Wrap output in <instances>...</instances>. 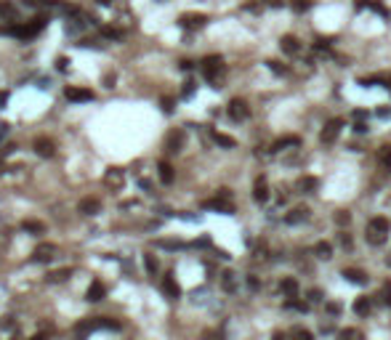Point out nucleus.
Here are the masks:
<instances>
[{
	"label": "nucleus",
	"instance_id": "f257e3e1",
	"mask_svg": "<svg viewBox=\"0 0 391 340\" xmlns=\"http://www.w3.org/2000/svg\"><path fill=\"white\" fill-rule=\"evenodd\" d=\"M45 22L48 19L45 16H35L32 22H27V24H22V27H11V35H16V37H22V40H30V37H35L37 32H43V27H45Z\"/></svg>",
	"mask_w": 391,
	"mask_h": 340
},
{
	"label": "nucleus",
	"instance_id": "f03ea898",
	"mask_svg": "<svg viewBox=\"0 0 391 340\" xmlns=\"http://www.w3.org/2000/svg\"><path fill=\"white\" fill-rule=\"evenodd\" d=\"M202 74L208 82H218V77L223 74V59L221 56H205L202 59Z\"/></svg>",
	"mask_w": 391,
	"mask_h": 340
},
{
	"label": "nucleus",
	"instance_id": "7ed1b4c3",
	"mask_svg": "<svg viewBox=\"0 0 391 340\" xmlns=\"http://www.w3.org/2000/svg\"><path fill=\"white\" fill-rule=\"evenodd\" d=\"M343 125H346V120H343V117H333V120L325 122V128H322V133H320L322 144H335L338 136H341V128Z\"/></svg>",
	"mask_w": 391,
	"mask_h": 340
},
{
	"label": "nucleus",
	"instance_id": "20e7f679",
	"mask_svg": "<svg viewBox=\"0 0 391 340\" xmlns=\"http://www.w3.org/2000/svg\"><path fill=\"white\" fill-rule=\"evenodd\" d=\"M59 252L56 250V244L53 242H43V244H37L35 247V252H32V261H37V263H48V261H53V255Z\"/></svg>",
	"mask_w": 391,
	"mask_h": 340
},
{
	"label": "nucleus",
	"instance_id": "39448f33",
	"mask_svg": "<svg viewBox=\"0 0 391 340\" xmlns=\"http://www.w3.org/2000/svg\"><path fill=\"white\" fill-rule=\"evenodd\" d=\"M229 117L234 120V122L248 120V117H250V109H248V104L242 101V99H231V101H229Z\"/></svg>",
	"mask_w": 391,
	"mask_h": 340
},
{
	"label": "nucleus",
	"instance_id": "423d86ee",
	"mask_svg": "<svg viewBox=\"0 0 391 340\" xmlns=\"http://www.w3.org/2000/svg\"><path fill=\"white\" fill-rule=\"evenodd\" d=\"M179 24L184 27V30H200V27L208 24V16L205 14H184L179 19Z\"/></svg>",
	"mask_w": 391,
	"mask_h": 340
},
{
	"label": "nucleus",
	"instance_id": "0eeeda50",
	"mask_svg": "<svg viewBox=\"0 0 391 340\" xmlns=\"http://www.w3.org/2000/svg\"><path fill=\"white\" fill-rule=\"evenodd\" d=\"M253 200H256L258 205H266V202H269V184H266L264 176L256 178V184H253Z\"/></svg>",
	"mask_w": 391,
	"mask_h": 340
},
{
	"label": "nucleus",
	"instance_id": "6e6552de",
	"mask_svg": "<svg viewBox=\"0 0 391 340\" xmlns=\"http://www.w3.org/2000/svg\"><path fill=\"white\" fill-rule=\"evenodd\" d=\"M163 292H165L171 300L181 298V287H179V282H176L173 274H165V277H163Z\"/></svg>",
	"mask_w": 391,
	"mask_h": 340
},
{
	"label": "nucleus",
	"instance_id": "1a4fd4ad",
	"mask_svg": "<svg viewBox=\"0 0 391 340\" xmlns=\"http://www.w3.org/2000/svg\"><path fill=\"white\" fill-rule=\"evenodd\" d=\"M309 207H293L290 213L285 215V223H290V226H298V223H303V221H309Z\"/></svg>",
	"mask_w": 391,
	"mask_h": 340
},
{
	"label": "nucleus",
	"instance_id": "9d476101",
	"mask_svg": "<svg viewBox=\"0 0 391 340\" xmlns=\"http://www.w3.org/2000/svg\"><path fill=\"white\" fill-rule=\"evenodd\" d=\"M35 152L40 154V157H45V159H51L56 154V146H53L51 138H37L35 141Z\"/></svg>",
	"mask_w": 391,
	"mask_h": 340
},
{
	"label": "nucleus",
	"instance_id": "9b49d317",
	"mask_svg": "<svg viewBox=\"0 0 391 340\" xmlns=\"http://www.w3.org/2000/svg\"><path fill=\"white\" fill-rule=\"evenodd\" d=\"M279 48H282V53H287V56H295L298 51H301V43H298V37H293V35H282Z\"/></svg>",
	"mask_w": 391,
	"mask_h": 340
},
{
	"label": "nucleus",
	"instance_id": "f8f14e48",
	"mask_svg": "<svg viewBox=\"0 0 391 340\" xmlns=\"http://www.w3.org/2000/svg\"><path fill=\"white\" fill-rule=\"evenodd\" d=\"M64 96H67V101H93V91H88V88H67Z\"/></svg>",
	"mask_w": 391,
	"mask_h": 340
},
{
	"label": "nucleus",
	"instance_id": "ddd939ff",
	"mask_svg": "<svg viewBox=\"0 0 391 340\" xmlns=\"http://www.w3.org/2000/svg\"><path fill=\"white\" fill-rule=\"evenodd\" d=\"M279 290H282L285 298H293V295H298V292H301V285H298L295 277H285L282 282H279Z\"/></svg>",
	"mask_w": 391,
	"mask_h": 340
},
{
	"label": "nucleus",
	"instance_id": "4468645a",
	"mask_svg": "<svg viewBox=\"0 0 391 340\" xmlns=\"http://www.w3.org/2000/svg\"><path fill=\"white\" fill-rule=\"evenodd\" d=\"M104 295H107V287L101 285L99 279L91 282V287H88V292H86V298L91 300V303H99V300H104Z\"/></svg>",
	"mask_w": 391,
	"mask_h": 340
},
{
	"label": "nucleus",
	"instance_id": "2eb2a0df",
	"mask_svg": "<svg viewBox=\"0 0 391 340\" xmlns=\"http://www.w3.org/2000/svg\"><path fill=\"white\" fill-rule=\"evenodd\" d=\"M104 184L112 186V189H120L125 184V176H123V170H117V167H109L107 170V176H104Z\"/></svg>",
	"mask_w": 391,
	"mask_h": 340
},
{
	"label": "nucleus",
	"instance_id": "dca6fc26",
	"mask_svg": "<svg viewBox=\"0 0 391 340\" xmlns=\"http://www.w3.org/2000/svg\"><path fill=\"white\" fill-rule=\"evenodd\" d=\"M205 207H208V210H218V213H231L234 210V207H231V200H223V197H218V194H216V200L205 202Z\"/></svg>",
	"mask_w": 391,
	"mask_h": 340
},
{
	"label": "nucleus",
	"instance_id": "f3484780",
	"mask_svg": "<svg viewBox=\"0 0 391 340\" xmlns=\"http://www.w3.org/2000/svg\"><path fill=\"white\" fill-rule=\"evenodd\" d=\"M341 277L346 279V282H354V285H365V282H367V274L362 271V269H343Z\"/></svg>",
	"mask_w": 391,
	"mask_h": 340
},
{
	"label": "nucleus",
	"instance_id": "a211bd4d",
	"mask_svg": "<svg viewBox=\"0 0 391 340\" xmlns=\"http://www.w3.org/2000/svg\"><path fill=\"white\" fill-rule=\"evenodd\" d=\"M354 314H357V316H367L370 314V311H372V303H370V298L367 295H359L357 300H354Z\"/></svg>",
	"mask_w": 391,
	"mask_h": 340
},
{
	"label": "nucleus",
	"instance_id": "6ab92c4d",
	"mask_svg": "<svg viewBox=\"0 0 391 340\" xmlns=\"http://www.w3.org/2000/svg\"><path fill=\"white\" fill-rule=\"evenodd\" d=\"M367 229L380 231V234H388V231H391V221H388V218H383V215H375V218H370Z\"/></svg>",
	"mask_w": 391,
	"mask_h": 340
},
{
	"label": "nucleus",
	"instance_id": "aec40b11",
	"mask_svg": "<svg viewBox=\"0 0 391 340\" xmlns=\"http://www.w3.org/2000/svg\"><path fill=\"white\" fill-rule=\"evenodd\" d=\"M80 213H86V215H96V213H101V202H99V200H93V197H88V200H83V202H80Z\"/></svg>",
	"mask_w": 391,
	"mask_h": 340
},
{
	"label": "nucleus",
	"instance_id": "412c9836",
	"mask_svg": "<svg viewBox=\"0 0 391 340\" xmlns=\"http://www.w3.org/2000/svg\"><path fill=\"white\" fill-rule=\"evenodd\" d=\"M298 189H301V192H306V194H314L317 189H320V181H317L314 176H303L301 181H298Z\"/></svg>",
	"mask_w": 391,
	"mask_h": 340
},
{
	"label": "nucleus",
	"instance_id": "4be33fe9",
	"mask_svg": "<svg viewBox=\"0 0 391 340\" xmlns=\"http://www.w3.org/2000/svg\"><path fill=\"white\" fill-rule=\"evenodd\" d=\"M0 16H3L6 22H16V19H19V11H16V6H14V3L3 0V3H0Z\"/></svg>",
	"mask_w": 391,
	"mask_h": 340
},
{
	"label": "nucleus",
	"instance_id": "5701e85b",
	"mask_svg": "<svg viewBox=\"0 0 391 340\" xmlns=\"http://www.w3.org/2000/svg\"><path fill=\"white\" fill-rule=\"evenodd\" d=\"M181 144H184V133L181 130H173L168 136V152H181Z\"/></svg>",
	"mask_w": 391,
	"mask_h": 340
},
{
	"label": "nucleus",
	"instance_id": "b1692460",
	"mask_svg": "<svg viewBox=\"0 0 391 340\" xmlns=\"http://www.w3.org/2000/svg\"><path fill=\"white\" fill-rule=\"evenodd\" d=\"M213 141H216L218 146H223V149H234V146H237L234 138L226 136V133H218V130H213Z\"/></svg>",
	"mask_w": 391,
	"mask_h": 340
},
{
	"label": "nucleus",
	"instance_id": "393cba45",
	"mask_svg": "<svg viewBox=\"0 0 391 340\" xmlns=\"http://www.w3.org/2000/svg\"><path fill=\"white\" fill-rule=\"evenodd\" d=\"M157 170H160V181L163 184H173V167H171V162H157Z\"/></svg>",
	"mask_w": 391,
	"mask_h": 340
},
{
	"label": "nucleus",
	"instance_id": "a878e982",
	"mask_svg": "<svg viewBox=\"0 0 391 340\" xmlns=\"http://www.w3.org/2000/svg\"><path fill=\"white\" fill-rule=\"evenodd\" d=\"M314 252H317V258H325V261H330V258H333V247H330V242H317V244H314Z\"/></svg>",
	"mask_w": 391,
	"mask_h": 340
},
{
	"label": "nucleus",
	"instance_id": "bb28decb",
	"mask_svg": "<svg viewBox=\"0 0 391 340\" xmlns=\"http://www.w3.org/2000/svg\"><path fill=\"white\" fill-rule=\"evenodd\" d=\"M298 144H301V138H298V136H287V138H279V141H274L272 152H279V149H285V146H298Z\"/></svg>",
	"mask_w": 391,
	"mask_h": 340
},
{
	"label": "nucleus",
	"instance_id": "cd10ccee",
	"mask_svg": "<svg viewBox=\"0 0 391 340\" xmlns=\"http://www.w3.org/2000/svg\"><path fill=\"white\" fill-rule=\"evenodd\" d=\"M285 308H293V311H301V314H306V311H309V303H303V300H298V295H293V298L285 300Z\"/></svg>",
	"mask_w": 391,
	"mask_h": 340
},
{
	"label": "nucleus",
	"instance_id": "c85d7f7f",
	"mask_svg": "<svg viewBox=\"0 0 391 340\" xmlns=\"http://www.w3.org/2000/svg\"><path fill=\"white\" fill-rule=\"evenodd\" d=\"M22 229L30 231V234H43V231H45V223H43V221H24Z\"/></svg>",
	"mask_w": 391,
	"mask_h": 340
},
{
	"label": "nucleus",
	"instance_id": "c756f323",
	"mask_svg": "<svg viewBox=\"0 0 391 340\" xmlns=\"http://www.w3.org/2000/svg\"><path fill=\"white\" fill-rule=\"evenodd\" d=\"M69 274H72V269H59V271H51V274H48V282H64V279H69Z\"/></svg>",
	"mask_w": 391,
	"mask_h": 340
},
{
	"label": "nucleus",
	"instance_id": "7c9ffc66",
	"mask_svg": "<svg viewBox=\"0 0 391 340\" xmlns=\"http://www.w3.org/2000/svg\"><path fill=\"white\" fill-rule=\"evenodd\" d=\"M378 157H380V165H386V167L391 170V144H386V146H380V152H378Z\"/></svg>",
	"mask_w": 391,
	"mask_h": 340
},
{
	"label": "nucleus",
	"instance_id": "2f4dec72",
	"mask_svg": "<svg viewBox=\"0 0 391 340\" xmlns=\"http://www.w3.org/2000/svg\"><path fill=\"white\" fill-rule=\"evenodd\" d=\"M223 290H226V292H234L237 290V282H234V274H231V271H226V274H223Z\"/></svg>",
	"mask_w": 391,
	"mask_h": 340
},
{
	"label": "nucleus",
	"instance_id": "473e14b6",
	"mask_svg": "<svg viewBox=\"0 0 391 340\" xmlns=\"http://www.w3.org/2000/svg\"><path fill=\"white\" fill-rule=\"evenodd\" d=\"M367 242H370V244H383V242H386V234H380V231H372V229H367Z\"/></svg>",
	"mask_w": 391,
	"mask_h": 340
},
{
	"label": "nucleus",
	"instance_id": "72a5a7b5",
	"mask_svg": "<svg viewBox=\"0 0 391 340\" xmlns=\"http://www.w3.org/2000/svg\"><path fill=\"white\" fill-rule=\"evenodd\" d=\"M335 223H338V226H349L351 223V213L349 210H338V213H335Z\"/></svg>",
	"mask_w": 391,
	"mask_h": 340
},
{
	"label": "nucleus",
	"instance_id": "f704fd0d",
	"mask_svg": "<svg viewBox=\"0 0 391 340\" xmlns=\"http://www.w3.org/2000/svg\"><path fill=\"white\" fill-rule=\"evenodd\" d=\"M290 335H295V337H303V340H311L314 335L309 332V329H303V327H293L290 329Z\"/></svg>",
	"mask_w": 391,
	"mask_h": 340
},
{
	"label": "nucleus",
	"instance_id": "c9c22d12",
	"mask_svg": "<svg viewBox=\"0 0 391 340\" xmlns=\"http://www.w3.org/2000/svg\"><path fill=\"white\" fill-rule=\"evenodd\" d=\"M293 8H295L298 14H303V11H309V8H311V0H295Z\"/></svg>",
	"mask_w": 391,
	"mask_h": 340
},
{
	"label": "nucleus",
	"instance_id": "e433bc0d",
	"mask_svg": "<svg viewBox=\"0 0 391 340\" xmlns=\"http://www.w3.org/2000/svg\"><path fill=\"white\" fill-rule=\"evenodd\" d=\"M144 263H146L149 274H157V258H154V255H144Z\"/></svg>",
	"mask_w": 391,
	"mask_h": 340
},
{
	"label": "nucleus",
	"instance_id": "4c0bfd02",
	"mask_svg": "<svg viewBox=\"0 0 391 340\" xmlns=\"http://www.w3.org/2000/svg\"><path fill=\"white\" fill-rule=\"evenodd\" d=\"M269 69H272L274 74H285L287 72V67H285V64H279V61H269Z\"/></svg>",
	"mask_w": 391,
	"mask_h": 340
},
{
	"label": "nucleus",
	"instance_id": "58836bf2",
	"mask_svg": "<svg viewBox=\"0 0 391 340\" xmlns=\"http://www.w3.org/2000/svg\"><path fill=\"white\" fill-rule=\"evenodd\" d=\"M192 93H194V82H192V80H186V82H184V91H181V96H184V99H189Z\"/></svg>",
	"mask_w": 391,
	"mask_h": 340
},
{
	"label": "nucleus",
	"instance_id": "ea45409f",
	"mask_svg": "<svg viewBox=\"0 0 391 340\" xmlns=\"http://www.w3.org/2000/svg\"><path fill=\"white\" fill-rule=\"evenodd\" d=\"M160 104H163V112H168V115H171V112H173V99H171V96H165Z\"/></svg>",
	"mask_w": 391,
	"mask_h": 340
},
{
	"label": "nucleus",
	"instance_id": "a19ab883",
	"mask_svg": "<svg viewBox=\"0 0 391 340\" xmlns=\"http://www.w3.org/2000/svg\"><path fill=\"white\" fill-rule=\"evenodd\" d=\"M104 35H107V37H115V40H120V37H123V32H120V30H112V27H104Z\"/></svg>",
	"mask_w": 391,
	"mask_h": 340
},
{
	"label": "nucleus",
	"instance_id": "79ce46f5",
	"mask_svg": "<svg viewBox=\"0 0 391 340\" xmlns=\"http://www.w3.org/2000/svg\"><path fill=\"white\" fill-rule=\"evenodd\" d=\"M338 242L343 244V247H351V237H349L346 231H341V234H338Z\"/></svg>",
	"mask_w": 391,
	"mask_h": 340
},
{
	"label": "nucleus",
	"instance_id": "37998d69",
	"mask_svg": "<svg viewBox=\"0 0 391 340\" xmlns=\"http://www.w3.org/2000/svg\"><path fill=\"white\" fill-rule=\"evenodd\" d=\"M341 337H362V332H359V329H343Z\"/></svg>",
	"mask_w": 391,
	"mask_h": 340
},
{
	"label": "nucleus",
	"instance_id": "c03bdc74",
	"mask_svg": "<svg viewBox=\"0 0 391 340\" xmlns=\"http://www.w3.org/2000/svg\"><path fill=\"white\" fill-rule=\"evenodd\" d=\"M264 3H266L269 8H282V6H285V0H264Z\"/></svg>",
	"mask_w": 391,
	"mask_h": 340
},
{
	"label": "nucleus",
	"instance_id": "a18cd8bd",
	"mask_svg": "<svg viewBox=\"0 0 391 340\" xmlns=\"http://www.w3.org/2000/svg\"><path fill=\"white\" fill-rule=\"evenodd\" d=\"M354 130H357V133H367V125H365V122H362V120H357V125H354Z\"/></svg>",
	"mask_w": 391,
	"mask_h": 340
},
{
	"label": "nucleus",
	"instance_id": "49530a36",
	"mask_svg": "<svg viewBox=\"0 0 391 340\" xmlns=\"http://www.w3.org/2000/svg\"><path fill=\"white\" fill-rule=\"evenodd\" d=\"M309 300H311V303H320V300H322L320 290H311V292H309Z\"/></svg>",
	"mask_w": 391,
	"mask_h": 340
},
{
	"label": "nucleus",
	"instance_id": "de8ad7c7",
	"mask_svg": "<svg viewBox=\"0 0 391 340\" xmlns=\"http://www.w3.org/2000/svg\"><path fill=\"white\" fill-rule=\"evenodd\" d=\"M248 287H250V290H258V287H261V285H258V279L253 277V274L248 277Z\"/></svg>",
	"mask_w": 391,
	"mask_h": 340
},
{
	"label": "nucleus",
	"instance_id": "09e8293b",
	"mask_svg": "<svg viewBox=\"0 0 391 340\" xmlns=\"http://www.w3.org/2000/svg\"><path fill=\"white\" fill-rule=\"evenodd\" d=\"M328 311H330V314H341V306L338 303H328Z\"/></svg>",
	"mask_w": 391,
	"mask_h": 340
},
{
	"label": "nucleus",
	"instance_id": "8fccbe9b",
	"mask_svg": "<svg viewBox=\"0 0 391 340\" xmlns=\"http://www.w3.org/2000/svg\"><path fill=\"white\" fill-rule=\"evenodd\" d=\"M354 120H365L367 117V112H362V109H357V112H354V115H351Z\"/></svg>",
	"mask_w": 391,
	"mask_h": 340
},
{
	"label": "nucleus",
	"instance_id": "3c124183",
	"mask_svg": "<svg viewBox=\"0 0 391 340\" xmlns=\"http://www.w3.org/2000/svg\"><path fill=\"white\" fill-rule=\"evenodd\" d=\"M67 64H69L67 59H59V61H56V67H59V69H67Z\"/></svg>",
	"mask_w": 391,
	"mask_h": 340
},
{
	"label": "nucleus",
	"instance_id": "603ef678",
	"mask_svg": "<svg viewBox=\"0 0 391 340\" xmlns=\"http://www.w3.org/2000/svg\"><path fill=\"white\" fill-rule=\"evenodd\" d=\"M96 3H101V6H109V3H112V0H96Z\"/></svg>",
	"mask_w": 391,
	"mask_h": 340
},
{
	"label": "nucleus",
	"instance_id": "864d4df0",
	"mask_svg": "<svg viewBox=\"0 0 391 340\" xmlns=\"http://www.w3.org/2000/svg\"><path fill=\"white\" fill-rule=\"evenodd\" d=\"M0 173H3V162H0Z\"/></svg>",
	"mask_w": 391,
	"mask_h": 340
}]
</instances>
